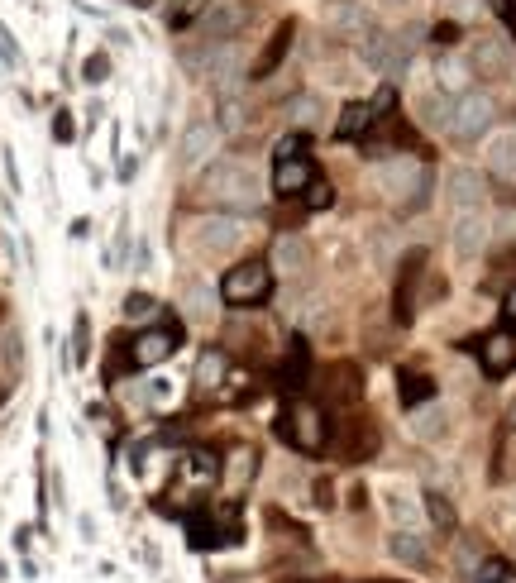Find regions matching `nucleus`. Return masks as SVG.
<instances>
[{
  "mask_svg": "<svg viewBox=\"0 0 516 583\" xmlns=\"http://www.w3.org/2000/svg\"><path fill=\"white\" fill-rule=\"evenodd\" d=\"M201 201L230 211V216L254 211L258 206V173L254 168H244V163H235V158H220L211 173L201 177Z\"/></svg>",
  "mask_w": 516,
  "mask_h": 583,
  "instance_id": "1",
  "label": "nucleus"
},
{
  "mask_svg": "<svg viewBox=\"0 0 516 583\" xmlns=\"http://www.w3.org/2000/svg\"><path fill=\"white\" fill-rule=\"evenodd\" d=\"M273 297V263H239L220 278V302L225 306H263Z\"/></svg>",
  "mask_w": 516,
  "mask_h": 583,
  "instance_id": "2",
  "label": "nucleus"
},
{
  "mask_svg": "<svg viewBox=\"0 0 516 583\" xmlns=\"http://www.w3.org/2000/svg\"><path fill=\"white\" fill-rule=\"evenodd\" d=\"M378 187H383V196L402 201L407 211H421L430 192V173L421 163H411V158H392V163L378 168Z\"/></svg>",
  "mask_w": 516,
  "mask_h": 583,
  "instance_id": "3",
  "label": "nucleus"
},
{
  "mask_svg": "<svg viewBox=\"0 0 516 583\" xmlns=\"http://www.w3.org/2000/svg\"><path fill=\"white\" fill-rule=\"evenodd\" d=\"M497 120V101L488 91H464L459 101L450 106V139L454 144H473L478 134H488V125Z\"/></svg>",
  "mask_w": 516,
  "mask_h": 583,
  "instance_id": "4",
  "label": "nucleus"
},
{
  "mask_svg": "<svg viewBox=\"0 0 516 583\" xmlns=\"http://www.w3.org/2000/svg\"><path fill=\"white\" fill-rule=\"evenodd\" d=\"M278 435L301 454H321L325 450V416H321V407H311V402L287 407L278 416Z\"/></svg>",
  "mask_w": 516,
  "mask_h": 583,
  "instance_id": "5",
  "label": "nucleus"
},
{
  "mask_svg": "<svg viewBox=\"0 0 516 583\" xmlns=\"http://www.w3.org/2000/svg\"><path fill=\"white\" fill-rule=\"evenodd\" d=\"M411 53H416V34H368L364 39V63L383 77H402L411 67Z\"/></svg>",
  "mask_w": 516,
  "mask_h": 583,
  "instance_id": "6",
  "label": "nucleus"
},
{
  "mask_svg": "<svg viewBox=\"0 0 516 583\" xmlns=\"http://www.w3.org/2000/svg\"><path fill=\"white\" fill-rule=\"evenodd\" d=\"M254 20V0H215L201 20V39L211 44H235V34H244Z\"/></svg>",
  "mask_w": 516,
  "mask_h": 583,
  "instance_id": "7",
  "label": "nucleus"
},
{
  "mask_svg": "<svg viewBox=\"0 0 516 583\" xmlns=\"http://www.w3.org/2000/svg\"><path fill=\"white\" fill-rule=\"evenodd\" d=\"M335 450H340L344 464H368L378 454V426H373V416H349V421H340Z\"/></svg>",
  "mask_w": 516,
  "mask_h": 583,
  "instance_id": "8",
  "label": "nucleus"
},
{
  "mask_svg": "<svg viewBox=\"0 0 516 583\" xmlns=\"http://www.w3.org/2000/svg\"><path fill=\"white\" fill-rule=\"evenodd\" d=\"M196 239V254H206V259H215V254H230L239 239H244V225H239V216H211V220H201L192 230Z\"/></svg>",
  "mask_w": 516,
  "mask_h": 583,
  "instance_id": "9",
  "label": "nucleus"
},
{
  "mask_svg": "<svg viewBox=\"0 0 516 583\" xmlns=\"http://www.w3.org/2000/svg\"><path fill=\"white\" fill-rule=\"evenodd\" d=\"M215 149H220V130H215L211 120H192V125L182 130L177 158H182V168H201L206 158H215Z\"/></svg>",
  "mask_w": 516,
  "mask_h": 583,
  "instance_id": "10",
  "label": "nucleus"
},
{
  "mask_svg": "<svg viewBox=\"0 0 516 583\" xmlns=\"http://www.w3.org/2000/svg\"><path fill=\"white\" fill-rule=\"evenodd\" d=\"M325 24H330L340 39H368V34H373V15H368L359 0H330V5H325Z\"/></svg>",
  "mask_w": 516,
  "mask_h": 583,
  "instance_id": "11",
  "label": "nucleus"
},
{
  "mask_svg": "<svg viewBox=\"0 0 516 583\" xmlns=\"http://www.w3.org/2000/svg\"><path fill=\"white\" fill-rule=\"evenodd\" d=\"M488 216L483 211H459L454 216V230H450V239H454V254L459 259H478L483 254V244H488Z\"/></svg>",
  "mask_w": 516,
  "mask_h": 583,
  "instance_id": "12",
  "label": "nucleus"
},
{
  "mask_svg": "<svg viewBox=\"0 0 516 583\" xmlns=\"http://www.w3.org/2000/svg\"><path fill=\"white\" fill-rule=\"evenodd\" d=\"M421 263H426V249H411L407 259H402V278H397V297H392L397 325H411V316H416V278H421Z\"/></svg>",
  "mask_w": 516,
  "mask_h": 583,
  "instance_id": "13",
  "label": "nucleus"
},
{
  "mask_svg": "<svg viewBox=\"0 0 516 583\" xmlns=\"http://www.w3.org/2000/svg\"><path fill=\"white\" fill-rule=\"evenodd\" d=\"M172 349H177V330H172V325H158V330H144V335L129 345V359L139 368H153V364H163Z\"/></svg>",
  "mask_w": 516,
  "mask_h": 583,
  "instance_id": "14",
  "label": "nucleus"
},
{
  "mask_svg": "<svg viewBox=\"0 0 516 583\" xmlns=\"http://www.w3.org/2000/svg\"><path fill=\"white\" fill-rule=\"evenodd\" d=\"M311 182H316V168H311L306 153H301V158H278V163H273V192L278 196H301Z\"/></svg>",
  "mask_w": 516,
  "mask_h": 583,
  "instance_id": "15",
  "label": "nucleus"
},
{
  "mask_svg": "<svg viewBox=\"0 0 516 583\" xmlns=\"http://www.w3.org/2000/svg\"><path fill=\"white\" fill-rule=\"evenodd\" d=\"M292 34H297V24H292V20H282L278 29H273V39H268V44H263V53H258V63L249 67V77H254V82H268V77L282 67L287 48H292Z\"/></svg>",
  "mask_w": 516,
  "mask_h": 583,
  "instance_id": "16",
  "label": "nucleus"
},
{
  "mask_svg": "<svg viewBox=\"0 0 516 583\" xmlns=\"http://www.w3.org/2000/svg\"><path fill=\"white\" fill-rule=\"evenodd\" d=\"M488 173L502 192H516V134H502L488 149Z\"/></svg>",
  "mask_w": 516,
  "mask_h": 583,
  "instance_id": "17",
  "label": "nucleus"
},
{
  "mask_svg": "<svg viewBox=\"0 0 516 583\" xmlns=\"http://www.w3.org/2000/svg\"><path fill=\"white\" fill-rule=\"evenodd\" d=\"M478 354H483V373H488V378H507V373L516 368L512 335H488V340L478 345Z\"/></svg>",
  "mask_w": 516,
  "mask_h": 583,
  "instance_id": "18",
  "label": "nucleus"
},
{
  "mask_svg": "<svg viewBox=\"0 0 516 583\" xmlns=\"http://www.w3.org/2000/svg\"><path fill=\"white\" fill-rule=\"evenodd\" d=\"M483 177L473 173V168H454L450 173V206L454 211H478L483 206Z\"/></svg>",
  "mask_w": 516,
  "mask_h": 583,
  "instance_id": "19",
  "label": "nucleus"
},
{
  "mask_svg": "<svg viewBox=\"0 0 516 583\" xmlns=\"http://www.w3.org/2000/svg\"><path fill=\"white\" fill-rule=\"evenodd\" d=\"M373 120H378V110L373 101H349L340 110V120H335V139H364L373 130Z\"/></svg>",
  "mask_w": 516,
  "mask_h": 583,
  "instance_id": "20",
  "label": "nucleus"
},
{
  "mask_svg": "<svg viewBox=\"0 0 516 583\" xmlns=\"http://www.w3.org/2000/svg\"><path fill=\"white\" fill-rule=\"evenodd\" d=\"M473 67H478L483 77H502V72L512 67V53H507L502 39H478V44H473Z\"/></svg>",
  "mask_w": 516,
  "mask_h": 583,
  "instance_id": "21",
  "label": "nucleus"
},
{
  "mask_svg": "<svg viewBox=\"0 0 516 583\" xmlns=\"http://www.w3.org/2000/svg\"><path fill=\"white\" fill-rule=\"evenodd\" d=\"M325 392H330L335 402H359V392H364V373H359V364H335L330 368Z\"/></svg>",
  "mask_w": 516,
  "mask_h": 583,
  "instance_id": "22",
  "label": "nucleus"
},
{
  "mask_svg": "<svg viewBox=\"0 0 516 583\" xmlns=\"http://www.w3.org/2000/svg\"><path fill=\"white\" fill-rule=\"evenodd\" d=\"M225 373H230L225 349H215V345L201 349V359H196V388H220V383H225Z\"/></svg>",
  "mask_w": 516,
  "mask_h": 583,
  "instance_id": "23",
  "label": "nucleus"
},
{
  "mask_svg": "<svg viewBox=\"0 0 516 583\" xmlns=\"http://www.w3.org/2000/svg\"><path fill=\"white\" fill-rule=\"evenodd\" d=\"M407 431L416 435V440H440V435L450 431V416L440 407H416L411 411V421H407Z\"/></svg>",
  "mask_w": 516,
  "mask_h": 583,
  "instance_id": "24",
  "label": "nucleus"
},
{
  "mask_svg": "<svg viewBox=\"0 0 516 583\" xmlns=\"http://www.w3.org/2000/svg\"><path fill=\"white\" fill-rule=\"evenodd\" d=\"M387 550H392V560H402V564H416V569H421V564L430 560L426 540L416 536V531H392V536H387Z\"/></svg>",
  "mask_w": 516,
  "mask_h": 583,
  "instance_id": "25",
  "label": "nucleus"
},
{
  "mask_svg": "<svg viewBox=\"0 0 516 583\" xmlns=\"http://www.w3.org/2000/svg\"><path fill=\"white\" fill-rule=\"evenodd\" d=\"M397 397H402V407L407 411H416V407H426L430 397H435V383H430L426 373H402V378H397Z\"/></svg>",
  "mask_w": 516,
  "mask_h": 583,
  "instance_id": "26",
  "label": "nucleus"
},
{
  "mask_svg": "<svg viewBox=\"0 0 516 583\" xmlns=\"http://www.w3.org/2000/svg\"><path fill=\"white\" fill-rule=\"evenodd\" d=\"M306 244H301L297 235H282L278 244H273V273H301L306 268Z\"/></svg>",
  "mask_w": 516,
  "mask_h": 583,
  "instance_id": "27",
  "label": "nucleus"
},
{
  "mask_svg": "<svg viewBox=\"0 0 516 583\" xmlns=\"http://www.w3.org/2000/svg\"><path fill=\"white\" fill-rule=\"evenodd\" d=\"M306 368H311V349L301 345V340H292L287 359H282V388H301L306 383Z\"/></svg>",
  "mask_w": 516,
  "mask_h": 583,
  "instance_id": "28",
  "label": "nucleus"
},
{
  "mask_svg": "<svg viewBox=\"0 0 516 583\" xmlns=\"http://www.w3.org/2000/svg\"><path fill=\"white\" fill-rule=\"evenodd\" d=\"M287 120H292V130H311V125L321 120V101H316V96H297V101L287 106Z\"/></svg>",
  "mask_w": 516,
  "mask_h": 583,
  "instance_id": "29",
  "label": "nucleus"
},
{
  "mask_svg": "<svg viewBox=\"0 0 516 583\" xmlns=\"http://www.w3.org/2000/svg\"><path fill=\"white\" fill-rule=\"evenodd\" d=\"M450 106H454V101H445V96H421V101H416L421 120H426V125H435V130H445V125H450Z\"/></svg>",
  "mask_w": 516,
  "mask_h": 583,
  "instance_id": "30",
  "label": "nucleus"
},
{
  "mask_svg": "<svg viewBox=\"0 0 516 583\" xmlns=\"http://www.w3.org/2000/svg\"><path fill=\"white\" fill-rule=\"evenodd\" d=\"M86 354H91V321H86V311H77V321H72V368L86 364Z\"/></svg>",
  "mask_w": 516,
  "mask_h": 583,
  "instance_id": "31",
  "label": "nucleus"
},
{
  "mask_svg": "<svg viewBox=\"0 0 516 583\" xmlns=\"http://www.w3.org/2000/svg\"><path fill=\"white\" fill-rule=\"evenodd\" d=\"M440 87H445V91H459V96H464V87H469V63H459V58H445V63H440Z\"/></svg>",
  "mask_w": 516,
  "mask_h": 583,
  "instance_id": "32",
  "label": "nucleus"
},
{
  "mask_svg": "<svg viewBox=\"0 0 516 583\" xmlns=\"http://www.w3.org/2000/svg\"><path fill=\"white\" fill-rule=\"evenodd\" d=\"M426 512L435 521V531H454V507L440 493H426Z\"/></svg>",
  "mask_w": 516,
  "mask_h": 583,
  "instance_id": "33",
  "label": "nucleus"
},
{
  "mask_svg": "<svg viewBox=\"0 0 516 583\" xmlns=\"http://www.w3.org/2000/svg\"><path fill=\"white\" fill-rule=\"evenodd\" d=\"M244 125V101L239 96H225L220 101V134H235Z\"/></svg>",
  "mask_w": 516,
  "mask_h": 583,
  "instance_id": "34",
  "label": "nucleus"
},
{
  "mask_svg": "<svg viewBox=\"0 0 516 583\" xmlns=\"http://www.w3.org/2000/svg\"><path fill=\"white\" fill-rule=\"evenodd\" d=\"M153 311H158V302H153L149 292H129L125 297V321H149Z\"/></svg>",
  "mask_w": 516,
  "mask_h": 583,
  "instance_id": "35",
  "label": "nucleus"
},
{
  "mask_svg": "<svg viewBox=\"0 0 516 583\" xmlns=\"http://www.w3.org/2000/svg\"><path fill=\"white\" fill-rule=\"evenodd\" d=\"M106 77H110V58H106V53H91V58L82 63V82H86V87H101Z\"/></svg>",
  "mask_w": 516,
  "mask_h": 583,
  "instance_id": "36",
  "label": "nucleus"
},
{
  "mask_svg": "<svg viewBox=\"0 0 516 583\" xmlns=\"http://www.w3.org/2000/svg\"><path fill=\"white\" fill-rule=\"evenodd\" d=\"M512 579H516V569L507 560H488L483 569H478V579L473 583H512Z\"/></svg>",
  "mask_w": 516,
  "mask_h": 583,
  "instance_id": "37",
  "label": "nucleus"
},
{
  "mask_svg": "<svg viewBox=\"0 0 516 583\" xmlns=\"http://www.w3.org/2000/svg\"><path fill=\"white\" fill-rule=\"evenodd\" d=\"M249 474H254V454L239 450L235 464H230V488H244V483H249Z\"/></svg>",
  "mask_w": 516,
  "mask_h": 583,
  "instance_id": "38",
  "label": "nucleus"
},
{
  "mask_svg": "<svg viewBox=\"0 0 516 583\" xmlns=\"http://www.w3.org/2000/svg\"><path fill=\"white\" fill-rule=\"evenodd\" d=\"M330 201H335V192H330V182H321V177H316V182L306 187V206H311V211H325Z\"/></svg>",
  "mask_w": 516,
  "mask_h": 583,
  "instance_id": "39",
  "label": "nucleus"
},
{
  "mask_svg": "<svg viewBox=\"0 0 516 583\" xmlns=\"http://www.w3.org/2000/svg\"><path fill=\"white\" fill-rule=\"evenodd\" d=\"M53 139H58V144H72V139H77L72 110H58V115H53Z\"/></svg>",
  "mask_w": 516,
  "mask_h": 583,
  "instance_id": "40",
  "label": "nucleus"
},
{
  "mask_svg": "<svg viewBox=\"0 0 516 583\" xmlns=\"http://www.w3.org/2000/svg\"><path fill=\"white\" fill-rule=\"evenodd\" d=\"M488 5H493V15L502 20V29L516 39V0H488Z\"/></svg>",
  "mask_w": 516,
  "mask_h": 583,
  "instance_id": "41",
  "label": "nucleus"
},
{
  "mask_svg": "<svg viewBox=\"0 0 516 583\" xmlns=\"http://www.w3.org/2000/svg\"><path fill=\"white\" fill-rule=\"evenodd\" d=\"M301 153H306V134H287V139H282L278 149H273V158H301Z\"/></svg>",
  "mask_w": 516,
  "mask_h": 583,
  "instance_id": "42",
  "label": "nucleus"
},
{
  "mask_svg": "<svg viewBox=\"0 0 516 583\" xmlns=\"http://www.w3.org/2000/svg\"><path fill=\"white\" fill-rule=\"evenodd\" d=\"M316 507H335V497H330V478L316 483Z\"/></svg>",
  "mask_w": 516,
  "mask_h": 583,
  "instance_id": "43",
  "label": "nucleus"
},
{
  "mask_svg": "<svg viewBox=\"0 0 516 583\" xmlns=\"http://www.w3.org/2000/svg\"><path fill=\"white\" fill-rule=\"evenodd\" d=\"M435 39H440V44H454V39H459V29H454V24H440V29H435Z\"/></svg>",
  "mask_w": 516,
  "mask_h": 583,
  "instance_id": "44",
  "label": "nucleus"
},
{
  "mask_svg": "<svg viewBox=\"0 0 516 583\" xmlns=\"http://www.w3.org/2000/svg\"><path fill=\"white\" fill-rule=\"evenodd\" d=\"M502 311H507V321L516 325V287H512V292H507V306H502Z\"/></svg>",
  "mask_w": 516,
  "mask_h": 583,
  "instance_id": "45",
  "label": "nucleus"
},
{
  "mask_svg": "<svg viewBox=\"0 0 516 583\" xmlns=\"http://www.w3.org/2000/svg\"><path fill=\"white\" fill-rule=\"evenodd\" d=\"M507 421H512V426H516V402H512V411H507Z\"/></svg>",
  "mask_w": 516,
  "mask_h": 583,
  "instance_id": "46",
  "label": "nucleus"
},
{
  "mask_svg": "<svg viewBox=\"0 0 516 583\" xmlns=\"http://www.w3.org/2000/svg\"><path fill=\"white\" fill-rule=\"evenodd\" d=\"M387 5H407V0H387Z\"/></svg>",
  "mask_w": 516,
  "mask_h": 583,
  "instance_id": "47",
  "label": "nucleus"
}]
</instances>
